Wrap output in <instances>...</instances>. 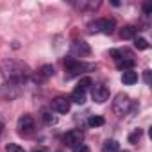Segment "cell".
<instances>
[{
	"label": "cell",
	"instance_id": "cell-1",
	"mask_svg": "<svg viewBox=\"0 0 152 152\" xmlns=\"http://www.w3.org/2000/svg\"><path fill=\"white\" fill-rule=\"evenodd\" d=\"M0 72H2L4 79L7 83H22L23 79L29 77L31 73V68L23 63V61H18V59H7L0 64Z\"/></svg>",
	"mask_w": 152,
	"mask_h": 152
},
{
	"label": "cell",
	"instance_id": "cell-2",
	"mask_svg": "<svg viewBox=\"0 0 152 152\" xmlns=\"http://www.w3.org/2000/svg\"><path fill=\"white\" fill-rule=\"evenodd\" d=\"M129 109H131V99H129V95L118 93V95L115 97V100H113V111H115L118 116H124V115L129 113Z\"/></svg>",
	"mask_w": 152,
	"mask_h": 152
},
{
	"label": "cell",
	"instance_id": "cell-3",
	"mask_svg": "<svg viewBox=\"0 0 152 152\" xmlns=\"http://www.w3.org/2000/svg\"><path fill=\"white\" fill-rule=\"evenodd\" d=\"M88 27H90V31H91V32H104V34H111V32H113V29H115V22H113V20H107V18H100V20L91 22Z\"/></svg>",
	"mask_w": 152,
	"mask_h": 152
},
{
	"label": "cell",
	"instance_id": "cell-4",
	"mask_svg": "<svg viewBox=\"0 0 152 152\" xmlns=\"http://www.w3.org/2000/svg\"><path fill=\"white\" fill-rule=\"evenodd\" d=\"M64 68L68 72L66 77H73V75H77V73H83L84 70H91L93 64H84V63H79V61L68 59V61H64Z\"/></svg>",
	"mask_w": 152,
	"mask_h": 152
},
{
	"label": "cell",
	"instance_id": "cell-5",
	"mask_svg": "<svg viewBox=\"0 0 152 152\" xmlns=\"http://www.w3.org/2000/svg\"><path fill=\"white\" fill-rule=\"evenodd\" d=\"M16 129H18V132H20L22 136L32 134V132H34V118H32L31 115H22V116L18 118Z\"/></svg>",
	"mask_w": 152,
	"mask_h": 152
},
{
	"label": "cell",
	"instance_id": "cell-6",
	"mask_svg": "<svg viewBox=\"0 0 152 152\" xmlns=\"http://www.w3.org/2000/svg\"><path fill=\"white\" fill-rule=\"evenodd\" d=\"M63 140H64V143H66L70 148H75V147L83 145L84 134H83V131H81V129H72V131H68V132L63 136Z\"/></svg>",
	"mask_w": 152,
	"mask_h": 152
},
{
	"label": "cell",
	"instance_id": "cell-7",
	"mask_svg": "<svg viewBox=\"0 0 152 152\" xmlns=\"http://www.w3.org/2000/svg\"><path fill=\"white\" fill-rule=\"evenodd\" d=\"M91 99L97 102V104H104L107 99H109V90L107 86L104 84H91Z\"/></svg>",
	"mask_w": 152,
	"mask_h": 152
},
{
	"label": "cell",
	"instance_id": "cell-8",
	"mask_svg": "<svg viewBox=\"0 0 152 152\" xmlns=\"http://www.w3.org/2000/svg\"><path fill=\"white\" fill-rule=\"evenodd\" d=\"M72 54L77 56V57H88L91 54V48L86 41H75L72 45Z\"/></svg>",
	"mask_w": 152,
	"mask_h": 152
},
{
	"label": "cell",
	"instance_id": "cell-9",
	"mask_svg": "<svg viewBox=\"0 0 152 152\" xmlns=\"http://www.w3.org/2000/svg\"><path fill=\"white\" fill-rule=\"evenodd\" d=\"M52 109L57 113H68L70 111V99L66 97H57L52 100Z\"/></svg>",
	"mask_w": 152,
	"mask_h": 152
},
{
	"label": "cell",
	"instance_id": "cell-10",
	"mask_svg": "<svg viewBox=\"0 0 152 152\" xmlns=\"http://www.w3.org/2000/svg\"><path fill=\"white\" fill-rule=\"evenodd\" d=\"M52 75H54V66H52V64H45V66H41V68L38 70L36 81H47L48 77H52Z\"/></svg>",
	"mask_w": 152,
	"mask_h": 152
},
{
	"label": "cell",
	"instance_id": "cell-11",
	"mask_svg": "<svg viewBox=\"0 0 152 152\" xmlns=\"http://www.w3.org/2000/svg\"><path fill=\"white\" fill-rule=\"evenodd\" d=\"M122 83H124V84H127V86L136 84V83H138V73H136V72H132V70H125V72L122 73Z\"/></svg>",
	"mask_w": 152,
	"mask_h": 152
},
{
	"label": "cell",
	"instance_id": "cell-12",
	"mask_svg": "<svg viewBox=\"0 0 152 152\" xmlns=\"http://www.w3.org/2000/svg\"><path fill=\"white\" fill-rule=\"evenodd\" d=\"M70 102H75V104H84L86 102V91L75 88L72 91V97H70Z\"/></svg>",
	"mask_w": 152,
	"mask_h": 152
},
{
	"label": "cell",
	"instance_id": "cell-13",
	"mask_svg": "<svg viewBox=\"0 0 152 152\" xmlns=\"http://www.w3.org/2000/svg\"><path fill=\"white\" fill-rule=\"evenodd\" d=\"M120 38L122 39H131V38H136V27L132 25H127L120 31Z\"/></svg>",
	"mask_w": 152,
	"mask_h": 152
},
{
	"label": "cell",
	"instance_id": "cell-14",
	"mask_svg": "<svg viewBox=\"0 0 152 152\" xmlns=\"http://www.w3.org/2000/svg\"><path fill=\"white\" fill-rule=\"evenodd\" d=\"M102 152H118V141H115V140H107V141H104V145H102Z\"/></svg>",
	"mask_w": 152,
	"mask_h": 152
},
{
	"label": "cell",
	"instance_id": "cell-15",
	"mask_svg": "<svg viewBox=\"0 0 152 152\" xmlns=\"http://www.w3.org/2000/svg\"><path fill=\"white\" fill-rule=\"evenodd\" d=\"M134 47L138 48V50H147L148 48V41L145 39V38H134Z\"/></svg>",
	"mask_w": 152,
	"mask_h": 152
},
{
	"label": "cell",
	"instance_id": "cell-16",
	"mask_svg": "<svg viewBox=\"0 0 152 152\" xmlns=\"http://www.w3.org/2000/svg\"><path fill=\"white\" fill-rule=\"evenodd\" d=\"M91 84H93V83H91V79H90V77H83V79L79 81L77 88H79V90H83V91H88V88H90Z\"/></svg>",
	"mask_w": 152,
	"mask_h": 152
},
{
	"label": "cell",
	"instance_id": "cell-17",
	"mask_svg": "<svg viewBox=\"0 0 152 152\" xmlns=\"http://www.w3.org/2000/svg\"><path fill=\"white\" fill-rule=\"evenodd\" d=\"M88 124H90V127H100V125H104V118L102 116H91L88 120Z\"/></svg>",
	"mask_w": 152,
	"mask_h": 152
},
{
	"label": "cell",
	"instance_id": "cell-18",
	"mask_svg": "<svg viewBox=\"0 0 152 152\" xmlns=\"http://www.w3.org/2000/svg\"><path fill=\"white\" fill-rule=\"evenodd\" d=\"M6 152H25L23 147H20L18 143H7L6 145Z\"/></svg>",
	"mask_w": 152,
	"mask_h": 152
},
{
	"label": "cell",
	"instance_id": "cell-19",
	"mask_svg": "<svg viewBox=\"0 0 152 152\" xmlns=\"http://www.w3.org/2000/svg\"><path fill=\"white\" fill-rule=\"evenodd\" d=\"M43 120H45V124H48V125H52V124H56V122H57V118H56V116H52V115H50V113H47V111L43 113Z\"/></svg>",
	"mask_w": 152,
	"mask_h": 152
},
{
	"label": "cell",
	"instance_id": "cell-20",
	"mask_svg": "<svg viewBox=\"0 0 152 152\" xmlns=\"http://www.w3.org/2000/svg\"><path fill=\"white\" fill-rule=\"evenodd\" d=\"M140 138H141V129H136V131L129 136V141H131V143H136Z\"/></svg>",
	"mask_w": 152,
	"mask_h": 152
},
{
	"label": "cell",
	"instance_id": "cell-21",
	"mask_svg": "<svg viewBox=\"0 0 152 152\" xmlns=\"http://www.w3.org/2000/svg\"><path fill=\"white\" fill-rule=\"evenodd\" d=\"M73 152H90V148L83 143V145H79V147H75V148H73Z\"/></svg>",
	"mask_w": 152,
	"mask_h": 152
},
{
	"label": "cell",
	"instance_id": "cell-22",
	"mask_svg": "<svg viewBox=\"0 0 152 152\" xmlns=\"http://www.w3.org/2000/svg\"><path fill=\"white\" fill-rule=\"evenodd\" d=\"M143 11H145V15H150L152 13V6L150 4H143Z\"/></svg>",
	"mask_w": 152,
	"mask_h": 152
},
{
	"label": "cell",
	"instance_id": "cell-23",
	"mask_svg": "<svg viewBox=\"0 0 152 152\" xmlns=\"http://www.w3.org/2000/svg\"><path fill=\"white\" fill-rule=\"evenodd\" d=\"M145 84H150V70H145Z\"/></svg>",
	"mask_w": 152,
	"mask_h": 152
},
{
	"label": "cell",
	"instance_id": "cell-24",
	"mask_svg": "<svg viewBox=\"0 0 152 152\" xmlns=\"http://www.w3.org/2000/svg\"><path fill=\"white\" fill-rule=\"evenodd\" d=\"M2 129H4V124H2V122H0V134H2Z\"/></svg>",
	"mask_w": 152,
	"mask_h": 152
},
{
	"label": "cell",
	"instance_id": "cell-25",
	"mask_svg": "<svg viewBox=\"0 0 152 152\" xmlns=\"http://www.w3.org/2000/svg\"><path fill=\"white\" fill-rule=\"evenodd\" d=\"M34 152H43V150H34Z\"/></svg>",
	"mask_w": 152,
	"mask_h": 152
}]
</instances>
